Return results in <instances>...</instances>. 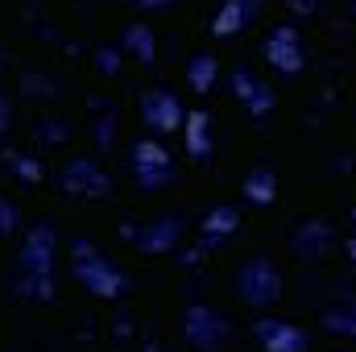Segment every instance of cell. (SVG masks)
<instances>
[{"label": "cell", "mask_w": 356, "mask_h": 352, "mask_svg": "<svg viewBox=\"0 0 356 352\" xmlns=\"http://www.w3.org/2000/svg\"><path fill=\"white\" fill-rule=\"evenodd\" d=\"M232 290H236V298H241L245 307L266 311V307H273V303L282 298V269L269 262L266 253H253V257H245V262L236 265Z\"/></svg>", "instance_id": "obj_1"}, {"label": "cell", "mask_w": 356, "mask_h": 352, "mask_svg": "<svg viewBox=\"0 0 356 352\" xmlns=\"http://www.w3.org/2000/svg\"><path fill=\"white\" fill-rule=\"evenodd\" d=\"M71 278H75L88 294H95V298H120V294H124V273H120L112 262H104L88 241H79V245H75Z\"/></svg>", "instance_id": "obj_2"}, {"label": "cell", "mask_w": 356, "mask_h": 352, "mask_svg": "<svg viewBox=\"0 0 356 352\" xmlns=\"http://www.w3.org/2000/svg\"><path fill=\"white\" fill-rule=\"evenodd\" d=\"M182 332H186V344L199 352H224L232 340V323L224 311L207 307V303H191L182 311Z\"/></svg>", "instance_id": "obj_3"}, {"label": "cell", "mask_w": 356, "mask_h": 352, "mask_svg": "<svg viewBox=\"0 0 356 352\" xmlns=\"http://www.w3.org/2000/svg\"><path fill=\"white\" fill-rule=\"evenodd\" d=\"M137 112H141V125H149L158 137L182 133V125H186V112H182L178 95L166 88H145L137 95Z\"/></svg>", "instance_id": "obj_4"}, {"label": "cell", "mask_w": 356, "mask_h": 352, "mask_svg": "<svg viewBox=\"0 0 356 352\" xmlns=\"http://www.w3.org/2000/svg\"><path fill=\"white\" fill-rule=\"evenodd\" d=\"M58 191L75 195V199H108L112 195V178L99 170L95 158H75L58 170Z\"/></svg>", "instance_id": "obj_5"}, {"label": "cell", "mask_w": 356, "mask_h": 352, "mask_svg": "<svg viewBox=\"0 0 356 352\" xmlns=\"http://www.w3.org/2000/svg\"><path fill=\"white\" fill-rule=\"evenodd\" d=\"M261 54L269 58V67H277L282 75H294V71H302V63H307L302 38H298L294 25H277L266 42H261Z\"/></svg>", "instance_id": "obj_6"}, {"label": "cell", "mask_w": 356, "mask_h": 352, "mask_svg": "<svg viewBox=\"0 0 356 352\" xmlns=\"http://www.w3.org/2000/svg\"><path fill=\"white\" fill-rule=\"evenodd\" d=\"M253 336H257V344L266 352H307L311 349V336L298 323H286V319H257Z\"/></svg>", "instance_id": "obj_7"}, {"label": "cell", "mask_w": 356, "mask_h": 352, "mask_svg": "<svg viewBox=\"0 0 356 352\" xmlns=\"http://www.w3.org/2000/svg\"><path fill=\"white\" fill-rule=\"evenodd\" d=\"M54 245H58L54 228H50V224H38V228L25 237L21 269H25L29 278H50V273H54Z\"/></svg>", "instance_id": "obj_8"}, {"label": "cell", "mask_w": 356, "mask_h": 352, "mask_svg": "<svg viewBox=\"0 0 356 352\" xmlns=\"http://www.w3.org/2000/svg\"><path fill=\"white\" fill-rule=\"evenodd\" d=\"M182 232H186L182 216H158V220H149L141 232H133V245H137L141 253L158 257V253H170V249H175L178 241H182Z\"/></svg>", "instance_id": "obj_9"}, {"label": "cell", "mask_w": 356, "mask_h": 352, "mask_svg": "<svg viewBox=\"0 0 356 352\" xmlns=\"http://www.w3.org/2000/svg\"><path fill=\"white\" fill-rule=\"evenodd\" d=\"M232 91H236V99H241L253 116H266L269 108H273V95L266 91L261 79H253L249 67H236V71H232Z\"/></svg>", "instance_id": "obj_10"}, {"label": "cell", "mask_w": 356, "mask_h": 352, "mask_svg": "<svg viewBox=\"0 0 356 352\" xmlns=\"http://www.w3.org/2000/svg\"><path fill=\"white\" fill-rule=\"evenodd\" d=\"M253 13H257V0H224L220 13H216V21H211V33H216V38H232V33H241V29L249 25Z\"/></svg>", "instance_id": "obj_11"}, {"label": "cell", "mask_w": 356, "mask_h": 352, "mask_svg": "<svg viewBox=\"0 0 356 352\" xmlns=\"http://www.w3.org/2000/svg\"><path fill=\"white\" fill-rule=\"evenodd\" d=\"M182 137H186V154L195 162H207L211 158V116L207 112H186Z\"/></svg>", "instance_id": "obj_12"}, {"label": "cell", "mask_w": 356, "mask_h": 352, "mask_svg": "<svg viewBox=\"0 0 356 352\" xmlns=\"http://www.w3.org/2000/svg\"><path fill=\"white\" fill-rule=\"evenodd\" d=\"M145 170H175L170 150H166L158 137H141V141H133V175H145Z\"/></svg>", "instance_id": "obj_13"}, {"label": "cell", "mask_w": 356, "mask_h": 352, "mask_svg": "<svg viewBox=\"0 0 356 352\" xmlns=\"http://www.w3.org/2000/svg\"><path fill=\"white\" fill-rule=\"evenodd\" d=\"M241 191H245V199H249V203L266 207V203L277 199V175H273L269 166H253V170L245 175V182H241Z\"/></svg>", "instance_id": "obj_14"}, {"label": "cell", "mask_w": 356, "mask_h": 352, "mask_svg": "<svg viewBox=\"0 0 356 352\" xmlns=\"http://www.w3.org/2000/svg\"><path fill=\"white\" fill-rule=\"evenodd\" d=\"M236 224H241V211H236L232 203H220V207H211V211L203 216V232L211 237V245H216V241H224V237H232V232H236Z\"/></svg>", "instance_id": "obj_15"}, {"label": "cell", "mask_w": 356, "mask_h": 352, "mask_svg": "<svg viewBox=\"0 0 356 352\" xmlns=\"http://www.w3.org/2000/svg\"><path fill=\"white\" fill-rule=\"evenodd\" d=\"M323 328L336 332V336L356 340V298H340L336 307H327V311H323Z\"/></svg>", "instance_id": "obj_16"}, {"label": "cell", "mask_w": 356, "mask_h": 352, "mask_svg": "<svg viewBox=\"0 0 356 352\" xmlns=\"http://www.w3.org/2000/svg\"><path fill=\"white\" fill-rule=\"evenodd\" d=\"M216 75H220V63H216V54H195L191 58V67H186V83H191V91H211V83H216Z\"/></svg>", "instance_id": "obj_17"}, {"label": "cell", "mask_w": 356, "mask_h": 352, "mask_svg": "<svg viewBox=\"0 0 356 352\" xmlns=\"http://www.w3.org/2000/svg\"><path fill=\"white\" fill-rule=\"evenodd\" d=\"M124 50L129 54H137V63H154L158 58V42H154V29L149 25H129V33H124Z\"/></svg>", "instance_id": "obj_18"}, {"label": "cell", "mask_w": 356, "mask_h": 352, "mask_svg": "<svg viewBox=\"0 0 356 352\" xmlns=\"http://www.w3.org/2000/svg\"><path fill=\"white\" fill-rule=\"evenodd\" d=\"M323 241H327V228H323V224L302 228V232H298V249H302V257L319 262V257H323Z\"/></svg>", "instance_id": "obj_19"}, {"label": "cell", "mask_w": 356, "mask_h": 352, "mask_svg": "<svg viewBox=\"0 0 356 352\" xmlns=\"http://www.w3.org/2000/svg\"><path fill=\"white\" fill-rule=\"evenodd\" d=\"M133 178H137V186L145 195H158V191H166L175 182V170H145V175H133Z\"/></svg>", "instance_id": "obj_20"}, {"label": "cell", "mask_w": 356, "mask_h": 352, "mask_svg": "<svg viewBox=\"0 0 356 352\" xmlns=\"http://www.w3.org/2000/svg\"><path fill=\"white\" fill-rule=\"evenodd\" d=\"M13 228H17V207H13V203L0 195V237H8Z\"/></svg>", "instance_id": "obj_21"}, {"label": "cell", "mask_w": 356, "mask_h": 352, "mask_svg": "<svg viewBox=\"0 0 356 352\" xmlns=\"http://www.w3.org/2000/svg\"><path fill=\"white\" fill-rule=\"evenodd\" d=\"M13 170H17L21 178H29V182H38V178H42V166H29L21 154H13Z\"/></svg>", "instance_id": "obj_22"}, {"label": "cell", "mask_w": 356, "mask_h": 352, "mask_svg": "<svg viewBox=\"0 0 356 352\" xmlns=\"http://www.w3.org/2000/svg\"><path fill=\"white\" fill-rule=\"evenodd\" d=\"M116 58H120V54H116V50H104V54H99V67H104V71H108V75H116V67H120V63H116Z\"/></svg>", "instance_id": "obj_23"}, {"label": "cell", "mask_w": 356, "mask_h": 352, "mask_svg": "<svg viewBox=\"0 0 356 352\" xmlns=\"http://www.w3.org/2000/svg\"><path fill=\"white\" fill-rule=\"evenodd\" d=\"M8 125H13V108H8V99L0 95V137L8 133Z\"/></svg>", "instance_id": "obj_24"}, {"label": "cell", "mask_w": 356, "mask_h": 352, "mask_svg": "<svg viewBox=\"0 0 356 352\" xmlns=\"http://www.w3.org/2000/svg\"><path fill=\"white\" fill-rule=\"evenodd\" d=\"M282 4H290L294 13H315V4H319V0H282Z\"/></svg>", "instance_id": "obj_25"}, {"label": "cell", "mask_w": 356, "mask_h": 352, "mask_svg": "<svg viewBox=\"0 0 356 352\" xmlns=\"http://www.w3.org/2000/svg\"><path fill=\"white\" fill-rule=\"evenodd\" d=\"M133 4H137V8H170L175 0H133Z\"/></svg>", "instance_id": "obj_26"}, {"label": "cell", "mask_w": 356, "mask_h": 352, "mask_svg": "<svg viewBox=\"0 0 356 352\" xmlns=\"http://www.w3.org/2000/svg\"><path fill=\"white\" fill-rule=\"evenodd\" d=\"M348 262H353V269H356V237H348Z\"/></svg>", "instance_id": "obj_27"}, {"label": "cell", "mask_w": 356, "mask_h": 352, "mask_svg": "<svg viewBox=\"0 0 356 352\" xmlns=\"http://www.w3.org/2000/svg\"><path fill=\"white\" fill-rule=\"evenodd\" d=\"M145 352H162V349H158V344H149V349H145Z\"/></svg>", "instance_id": "obj_28"}]
</instances>
